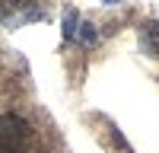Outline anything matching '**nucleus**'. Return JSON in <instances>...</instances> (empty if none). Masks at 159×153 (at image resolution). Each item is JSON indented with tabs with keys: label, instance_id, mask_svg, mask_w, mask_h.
Segmentation results:
<instances>
[{
	"label": "nucleus",
	"instance_id": "nucleus-1",
	"mask_svg": "<svg viewBox=\"0 0 159 153\" xmlns=\"http://www.w3.org/2000/svg\"><path fill=\"white\" fill-rule=\"evenodd\" d=\"M32 140V128L22 115H0V153H25Z\"/></svg>",
	"mask_w": 159,
	"mask_h": 153
},
{
	"label": "nucleus",
	"instance_id": "nucleus-2",
	"mask_svg": "<svg viewBox=\"0 0 159 153\" xmlns=\"http://www.w3.org/2000/svg\"><path fill=\"white\" fill-rule=\"evenodd\" d=\"M45 10L35 0H0V26L3 29H22L29 22H42Z\"/></svg>",
	"mask_w": 159,
	"mask_h": 153
},
{
	"label": "nucleus",
	"instance_id": "nucleus-3",
	"mask_svg": "<svg viewBox=\"0 0 159 153\" xmlns=\"http://www.w3.org/2000/svg\"><path fill=\"white\" fill-rule=\"evenodd\" d=\"M64 38H67V42H80V45H96L99 42L96 26L86 22V19H80L73 10L64 16Z\"/></svg>",
	"mask_w": 159,
	"mask_h": 153
},
{
	"label": "nucleus",
	"instance_id": "nucleus-4",
	"mask_svg": "<svg viewBox=\"0 0 159 153\" xmlns=\"http://www.w3.org/2000/svg\"><path fill=\"white\" fill-rule=\"evenodd\" d=\"M140 45H143V51H147L150 58L159 61V19H153V22L143 26V32H140Z\"/></svg>",
	"mask_w": 159,
	"mask_h": 153
},
{
	"label": "nucleus",
	"instance_id": "nucleus-5",
	"mask_svg": "<svg viewBox=\"0 0 159 153\" xmlns=\"http://www.w3.org/2000/svg\"><path fill=\"white\" fill-rule=\"evenodd\" d=\"M102 3H108V7H111V3H121V0H102Z\"/></svg>",
	"mask_w": 159,
	"mask_h": 153
}]
</instances>
